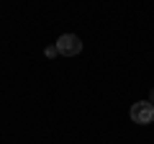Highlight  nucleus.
<instances>
[{"mask_svg": "<svg viewBox=\"0 0 154 144\" xmlns=\"http://www.w3.org/2000/svg\"><path fill=\"white\" fill-rule=\"evenodd\" d=\"M54 44H57V49H59L62 57H77L82 52V39L77 33H62Z\"/></svg>", "mask_w": 154, "mask_h": 144, "instance_id": "nucleus-2", "label": "nucleus"}, {"mask_svg": "<svg viewBox=\"0 0 154 144\" xmlns=\"http://www.w3.org/2000/svg\"><path fill=\"white\" fill-rule=\"evenodd\" d=\"M149 103H154V88L149 90Z\"/></svg>", "mask_w": 154, "mask_h": 144, "instance_id": "nucleus-4", "label": "nucleus"}, {"mask_svg": "<svg viewBox=\"0 0 154 144\" xmlns=\"http://www.w3.org/2000/svg\"><path fill=\"white\" fill-rule=\"evenodd\" d=\"M44 54L49 57V59H54V57H59V49H57V44H51V46H46V49H44Z\"/></svg>", "mask_w": 154, "mask_h": 144, "instance_id": "nucleus-3", "label": "nucleus"}, {"mask_svg": "<svg viewBox=\"0 0 154 144\" xmlns=\"http://www.w3.org/2000/svg\"><path fill=\"white\" fill-rule=\"evenodd\" d=\"M128 116H131L134 124H139V126H146V124L154 121V103H149V100H136V103L131 105Z\"/></svg>", "mask_w": 154, "mask_h": 144, "instance_id": "nucleus-1", "label": "nucleus"}]
</instances>
